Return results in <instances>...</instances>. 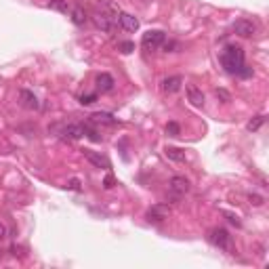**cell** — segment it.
Here are the masks:
<instances>
[{
    "label": "cell",
    "instance_id": "cell-1",
    "mask_svg": "<svg viewBox=\"0 0 269 269\" xmlns=\"http://www.w3.org/2000/svg\"><path fill=\"white\" fill-rule=\"evenodd\" d=\"M221 66L225 67L227 74L234 76H251V69L246 67V55L244 49L238 47V44H227L221 53Z\"/></svg>",
    "mask_w": 269,
    "mask_h": 269
},
{
    "label": "cell",
    "instance_id": "cell-2",
    "mask_svg": "<svg viewBox=\"0 0 269 269\" xmlns=\"http://www.w3.org/2000/svg\"><path fill=\"white\" fill-rule=\"evenodd\" d=\"M208 242L213 246L221 248V251H229V248H232V235H229V232L223 227H215L208 235Z\"/></svg>",
    "mask_w": 269,
    "mask_h": 269
},
{
    "label": "cell",
    "instance_id": "cell-3",
    "mask_svg": "<svg viewBox=\"0 0 269 269\" xmlns=\"http://www.w3.org/2000/svg\"><path fill=\"white\" fill-rule=\"evenodd\" d=\"M164 40H166V34L162 30H150L143 34V38H141V44H143L145 50H156V49L162 47Z\"/></svg>",
    "mask_w": 269,
    "mask_h": 269
},
{
    "label": "cell",
    "instance_id": "cell-4",
    "mask_svg": "<svg viewBox=\"0 0 269 269\" xmlns=\"http://www.w3.org/2000/svg\"><path fill=\"white\" fill-rule=\"evenodd\" d=\"M59 137L67 141H76V139L84 137V124H66L59 131Z\"/></svg>",
    "mask_w": 269,
    "mask_h": 269
},
{
    "label": "cell",
    "instance_id": "cell-5",
    "mask_svg": "<svg viewBox=\"0 0 269 269\" xmlns=\"http://www.w3.org/2000/svg\"><path fill=\"white\" fill-rule=\"evenodd\" d=\"M88 122L91 124H105V126H116L118 124V118L110 112H95L88 116Z\"/></svg>",
    "mask_w": 269,
    "mask_h": 269
},
{
    "label": "cell",
    "instance_id": "cell-6",
    "mask_svg": "<svg viewBox=\"0 0 269 269\" xmlns=\"http://www.w3.org/2000/svg\"><path fill=\"white\" fill-rule=\"evenodd\" d=\"M234 32L242 38H251V36H254V32H257V25L252 21H248V19H238V21L234 23Z\"/></svg>",
    "mask_w": 269,
    "mask_h": 269
},
{
    "label": "cell",
    "instance_id": "cell-7",
    "mask_svg": "<svg viewBox=\"0 0 269 269\" xmlns=\"http://www.w3.org/2000/svg\"><path fill=\"white\" fill-rule=\"evenodd\" d=\"M170 213V208L168 206H164V204H156V206H151L150 210H147V221L150 223H162L166 217H168Z\"/></svg>",
    "mask_w": 269,
    "mask_h": 269
},
{
    "label": "cell",
    "instance_id": "cell-8",
    "mask_svg": "<svg viewBox=\"0 0 269 269\" xmlns=\"http://www.w3.org/2000/svg\"><path fill=\"white\" fill-rule=\"evenodd\" d=\"M168 187H170V191L175 194V198H181L183 194H187L189 191V181L185 177H172L170 179V183H168Z\"/></svg>",
    "mask_w": 269,
    "mask_h": 269
},
{
    "label": "cell",
    "instance_id": "cell-9",
    "mask_svg": "<svg viewBox=\"0 0 269 269\" xmlns=\"http://www.w3.org/2000/svg\"><path fill=\"white\" fill-rule=\"evenodd\" d=\"M118 23H120V28L126 30V32H137L139 30V19L131 15V13H118Z\"/></svg>",
    "mask_w": 269,
    "mask_h": 269
},
{
    "label": "cell",
    "instance_id": "cell-10",
    "mask_svg": "<svg viewBox=\"0 0 269 269\" xmlns=\"http://www.w3.org/2000/svg\"><path fill=\"white\" fill-rule=\"evenodd\" d=\"M181 86H183V78H181V76H168V78H164L162 82H160V88H162L164 93H168V95L177 93Z\"/></svg>",
    "mask_w": 269,
    "mask_h": 269
},
{
    "label": "cell",
    "instance_id": "cell-11",
    "mask_svg": "<svg viewBox=\"0 0 269 269\" xmlns=\"http://www.w3.org/2000/svg\"><path fill=\"white\" fill-rule=\"evenodd\" d=\"M19 101H21L23 107H28V110H38V97L32 91H28V88H21L19 91Z\"/></svg>",
    "mask_w": 269,
    "mask_h": 269
},
{
    "label": "cell",
    "instance_id": "cell-12",
    "mask_svg": "<svg viewBox=\"0 0 269 269\" xmlns=\"http://www.w3.org/2000/svg\"><path fill=\"white\" fill-rule=\"evenodd\" d=\"M84 158H86L93 166H97V168H110V160H107L105 156H101V153H97V151L84 150Z\"/></svg>",
    "mask_w": 269,
    "mask_h": 269
},
{
    "label": "cell",
    "instance_id": "cell-13",
    "mask_svg": "<svg viewBox=\"0 0 269 269\" xmlns=\"http://www.w3.org/2000/svg\"><path fill=\"white\" fill-rule=\"evenodd\" d=\"M187 99H189V103L196 105V107H202L204 101H206L204 93H202L198 86H194V84H187Z\"/></svg>",
    "mask_w": 269,
    "mask_h": 269
},
{
    "label": "cell",
    "instance_id": "cell-14",
    "mask_svg": "<svg viewBox=\"0 0 269 269\" xmlns=\"http://www.w3.org/2000/svg\"><path fill=\"white\" fill-rule=\"evenodd\" d=\"M112 19L114 17H110L105 11L103 13H95V15H93L95 25H97L99 30H103V32H112Z\"/></svg>",
    "mask_w": 269,
    "mask_h": 269
},
{
    "label": "cell",
    "instance_id": "cell-15",
    "mask_svg": "<svg viewBox=\"0 0 269 269\" xmlns=\"http://www.w3.org/2000/svg\"><path fill=\"white\" fill-rule=\"evenodd\" d=\"M95 82H97V88L101 93H107V91H112V88H114V78L110 74H105V72L99 74L97 78H95Z\"/></svg>",
    "mask_w": 269,
    "mask_h": 269
},
{
    "label": "cell",
    "instance_id": "cell-16",
    "mask_svg": "<svg viewBox=\"0 0 269 269\" xmlns=\"http://www.w3.org/2000/svg\"><path fill=\"white\" fill-rule=\"evenodd\" d=\"M72 21L76 25H84L86 23V13H84L82 6H74V9H72Z\"/></svg>",
    "mask_w": 269,
    "mask_h": 269
},
{
    "label": "cell",
    "instance_id": "cell-17",
    "mask_svg": "<svg viewBox=\"0 0 269 269\" xmlns=\"http://www.w3.org/2000/svg\"><path fill=\"white\" fill-rule=\"evenodd\" d=\"M263 124H265V116H261V114H259V116H254V118L251 120V122L246 124V129L251 131V133H254V131H259Z\"/></svg>",
    "mask_w": 269,
    "mask_h": 269
},
{
    "label": "cell",
    "instance_id": "cell-18",
    "mask_svg": "<svg viewBox=\"0 0 269 269\" xmlns=\"http://www.w3.org/2000/svg\"><path fill=\"white\" fill-rule=\"evenodd\" d=\"M166 156L170 160H175V162H183L185 160V153L181 150H177V147H166Z\"/></svg>",
    "mask_w": 269,
    "mask_h": 269
},
{
    "label": "cell",
    "instance_id": "cell-19",
    "mask_svg": "<svg viewBox=\"0 0 269 269\" xmlns=\"http://www.w3.org/2000/svg\"><path fill=\"white\" fill-rule=\"evenodd\" d=\"M49 6L53 11H59V13H67L69 6H67V0H49Z\"/></svg>",
    "mask_w": 269,
    "mask_h": 269
},
{
    "label": "cell",
    "instance_id": "cell-20",
    "mask_svg": "<svg viewBox=\"0 0 269 269\" xmlns=\"http://www.w3.org/2000/svg\"><path fill=\"white\" fill-rule=\"evenodd\" d=\"M164 131H166V134H168V137H179V134H181V126H179L177 122H168Z\"/></svg>",
    "mask_w": 269,
    "mask_h": 269
},
{
    "label": "cell",
    "instance_id": "cell-21",
    "mask_svg": "<svg viewBox=\"0 0 269 269\" xmlns=\"http://www.w3.org/2000/svg\"><path fill=\"white\" fill-rule=\"evenodd\" d=\"M97 101V93H88V95H80V103L82 105H91Z\"/></svg>",
    "mask_w": 269,
    "mask_h": 269
},
{
    "label": "cell",
    "instance_id": "cell-22",
    "mask_svg": "<svg viewBox=\"0 0 269 269\" xmlns=\"http://www.w3.org/2000/svg\"><path fill=\"white\" fill-rule=\"evenodd\" d=\"M215 95L223 101V103H229V101H232V95H229V91H225V88H217Z\"/></svg>",
    "mask_w": 269,
    "mask_h": 269
},
{
    "label": "cell",
    "instance_id": "cell-23",
    "mask_svg": "<svg viewBox=\"0 0 269 269\" xmlns=\"http://www.w3.org/2000/svg\"><path fill=\"white\" fill-rule=\"evenodd\" d=\"M118 49L122 50L124 55H129V53H133V50H134V42H131V40H126V42H120V44H118Z\"/></svg>",
    "mask_w": 269,
    "mask_h": 269
},
{
    "label": "cell",
    "instance_id": "cell-24",
    "mask_svg": "<svg viewBox=\"0 0 269 269\" xmlns=\"http://www.w3.org/2000/svg\"><path fill=\"white\" fill-rule=\"evenodd\" d=\"M248 200H251V204H254V206H261V204H263V196L251 194V196H248Z\"/></svg>",
    "mask_w": 269,
    "mask_h": 269
},
{
    "label": "cell",
    "instance_id": "cell-25",
    "mask_svg": "<svg viewBox=\"0 0 269 269\" xmlns=\"http://www.w3.org/2000/svg\"><path fill=\"white\" fill-rule=\"evenodd\" d=\"M67 189H74V191H80V181L78 179H69V183H67Z\"/></svg>",
    "mask_w": 269,
    "mask_h": 269
},
{
    "label": "cell",
    "instance_id": "cell-26",
    "mask_svg": "<svg viewBox=\"0 0 269 269\" xmlns=\"http://www.w3.org/2000/svg\"><path fill=\"white\" fill-rule=\"evenodd\" d=\"M103 185H105V189H112V187H114V177H112V175H107V177H105V181H103Z\"/></svg>",
    "mask_w": 269,
    "mask_h": 269
},
{
    "label": "cell",
    "instance_id": "cell-27",
    "mask_svg": "<svg viewBox=\"0 0 269 269\" xmlns=\"http://www.w3.org/2000/svg\"><path fill=\"white\" fill-rule=\"evenodd\" d=\"M227 219H229V223H234V225H238L240 227V221H238V217H234V215H225Z\"/></svg>",
    "mask_w": 269,
    "mask_h": 269
},
{
    "label": "cell",
    "instance_id": "cell-28",
    "mask_svg": "<svg viewBox=\"0 0 269 269\" xmlns=\"http://www.w3.org/2000/svg\"><path fill=\"white\" fill-rule=\"evenodd\" d=\"M4 235H6V227L2 225V223H0V240H2V238H4Z\"/></svg>",
    "mask_w": 269,
    "mask_h": 269
}]
</instances>
